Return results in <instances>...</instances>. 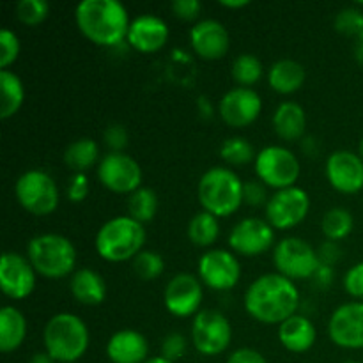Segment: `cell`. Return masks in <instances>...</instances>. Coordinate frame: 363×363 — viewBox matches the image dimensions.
Masks as SVG:
<instances>
[{
    "instance_id": "cell-1",
    "label": "cell",
    "mask_w": 363,
    "mask_h": 363,
    "mask_svg": "<svg viewBox=\"0 0 363 363\" xmlns=\"http://www.w3.org/2000/svg\"><path fill=\"white\" fill-rule=\"evenodd\" d=\"M300 307V291L293 280L280 273H266L248 286L245 311L264 325H282Z\"/></svg>"
},
{
    "instance_id": "cell-2",
    "label": "cell",
    "mask_w": 363,
    "mask_h": 363,
    "mask_svg": "<svg viewBox=\"0 0 363 363\" xmlns=\"http://www.w3.org/2000/svg\"><path fill=\"white\" fill-rule=\"evenodd\" d=\"M82 34L98 46H116L128 38L130 16L117 0H84L74 11Z\"/></svg>"
},
{
    "instance_id": "cell-3",
    "label": "cell",
    "mask_w": 363,
    "mask_h": 363,
    "mask_svg": "<svg viewBox=\"0 0 363 363\" xmlns=\"http://www.w3.org/2000/svg\"><path fill=\"white\" fill-rule=\"evenodd\" d=\"M89 328L85 321L69 312L55 314L43 330L45 351L59 363H77L87 353Z\"/></svg>"
},
{
    "instance_id": "cell-4",
    "label": "cell",
    "mask_w": 363,
    "mask_h": 363,
    "mask_svg": "<svg viewBox=\"0 0 363 363\" xmlns=\"http://www.w3.org/2000/svg\"><path fill=\"white\" fill-rule=\"evenodd\" d=\"M145 243V229L140 222L126 216H116L99 227L94 247L106 262H124L135 259Z\"/></svg>"
},
{
    "instance_id": "cell-5",
    "label": "cell",
    "mask_w": 363,
    "mask_h": 363,
    "mask_svg": "<svg viewBox=\"0 0 363 363\" xmlns=\"http://www.w3.org/2000/svg\"><path fill=\"white\" fill-rule=\"evenodd\" d=\"M243 186L236 172L225 167H213L202 174L199 181L197 195L202 209L216 218L230 216L243 204Z\"/></svg>"
},
{
    "instance_id": "cell-6",
    "label": "cell",
    "mask_w": 363,
    "mask_h": 363,
    "mask_svg": "<svg viewBox=\"0 0 363 363\" xmlns=\"http://www.w3.org/2000/svg\"><path fill=\"white\" fill-rule=\"evenodd\" d=\"M27 259L35 273L46 279H64L77 264L74 245L60 234H39L27 245Z\"/></svg>"
},
{
    "instance_id": "cell-7",
    "label": "cell",
    "mask_w": 363,
    "mask_h": 363,
    "mask_svg": "<svg viewBox=\"0 0 363 363\" xmlns=\"http://www.w3.org/2000/svg\"><path fill=\"white\" fill-rule=\"evenodd\" d=\"M14 194L25 211L34 216H48L59 208V186L45 170H27L18 177Z\"/></svg>"
},
{
    "instance_id": "cell-8",
    "label": "cell",
    "mask_w": 363,
    "mask_h": 363,
    "mask_svg": "<svg viewBox=\"0 0 363 363\" xmlns=\"http://www.w3.org/2000/svg\"><path fill=\"white\" fill-rule=\"evenodd\" d=\"M300 172L301 167L298 156L282 145H269L255 156V174L259 181L268 188H275L277 191L293 188Z\"/></svg>"
},
{
    "instance_id": "cell-9",
    "label": "cell",
    "mask_w": 363,
    "mask_h": 363,
    "mask_svg": "<svg viewBox=\"0 0 363 363\" xmlns=\"http://www.w3.org/2000/svg\"><path fill=\"white\" fill-rule=\"evenodd\" d=\"M273 262L277 273L289 280H307L314 277L319 268V255L301 238H284L273 250Z\"/></svg>"
},
{
    "instance_id": "cell-10",
    "label": "cell",
    "mask_w": 363,
    "mask_h": 363,
    "mask_svg": "<svg viewBox=\"0 0 363 363\" xmlns=\"http://www.w3.org/2000/svg\"><path fill=\"white\" fill-rule=\"evenodd\" d=\"M233 340V326L218 311H201L191 325V342L204 357H218L225 353Z\"/></svg>"
},
{
    "instance_id": "cell-11",
    "label": "cell",
    "mask_w": 363,
    "mask_h": 363,
    "mask_svg": "<svg viewBox=\"0 0 363 363\" xmlns=\"http://www.w3.org/2000/svg\"><path fill=\"white\" fill-rule=\"evenodd\" d=\"M98 179L113 194H133L142 188L144 172L137 160L126 152H108L98 165Z\"/></svg>"
},
{
    "instance_id": "cell-12",
    "label": "cell",
    "mask_w": 363,
    "mask_h": 363,
    "mask_svg": "<svg viewBox=\"0 0 363 363\" xmlns=\"http://www.w3.org/2000/svg\"><path fill=\"white\" fill-rule=\"evenodd\" d=\"M311 211V197L301 188L293 186L279 190L266 204V220L273 229L289 230L300 225Z\"/></svg>"
},
{
    "instance_id": "cell-13",
    "label": "cell",
    "mask_w": 363,
    "mask_h": 363,
    "mask_svg": "<svg viewBox=\"0 0 363 363\" xmlns=\"http://www.w3.org/2000/svg\"><path fill=\"white\" fill-rule=\"evenodd\" d=\"M199 279L213 291H230L241 280V262L233 252L213 248L199 259Z\"/></svg>"
},
{
    "instance_id": "cell-14",
    "label": "cell",
    "mask_w": 363,
    "mask_h": 363,
    "mask_svg": "<svg viewBox=\"0 0 363 363\" xmlns=\"http://www.w3.org/2000/svg\"><path fill=\"white\" fill-rule=\"evenodd\" d=\"M275 243V229L269 225L268 220L262 218H243L233 227L229 234V247L238 255L245 257H255L269 248Z\"/></svg>"
},
{
    "instance_id": "cell-15",
    "label": "cell",
    "mask_w": 363,
    "mask_h": 363,
    "mask_svg": "<svg viewBox=\"0 0 363 363\" xmlns=\"http://www.w3.org/2000/svg\"><path fill=\"white\" fill-rule=\"evenodd\" d=\"M202 282L190 273H179L167 284L163 293L165 308L174 318H191L197 315L202 305Z\"/></svg>"
},
{
    "instance_id": "cell-16",
    "label": "cell",
    "mask_w": 363,
    "mask_h": 363,
    "mask_svg": "<svg viewBox=\"0 0 363 363\" xmlns=\"http://www.w3.org/2000/svg\"><path fill=\"white\" fill-rule=\"evenodd\" d=\"M328 335L342 350H363V301H350L335 308Z\"/></svg>"
},
{
    "instance_id": "cell-17",
    "label": "cell",
    "mask_w": 363,
    "mask_h": 363,
    "mask_svg": "<svg viewBox=\"0 0 363 363\" xmlns=\"http://www.w3.org/2000/svg\"><path fill=\"white\" fill-rule=\"evenodd\" d=\"M0 287L11 300H25L35 289V269L25 255L6 252L0 261Z\"/></svg>"
},
{
    "instance_id": "cell-18",
    "label": "cell",
    "mask_w": 363,
    "mask_h": 363,
    "mask_svg": "<svg viewBox=\"0 0 363 363\" xmlns=\"http://www.w3.org/2000/svg\"><path fill=\"white\" fill-rule=\"evenodd\" d=\"M220 117L230 128H247L262 112V99L254 89L236 87L223 94L218 105Z\"/></svg>"
},
{
    "instance_id": "cell-19",
    "label": "cell",
    "mask_w": 363,
    "mask_h": 363,
    "mask_svg": "<svg viewBox=\"0 0 363 363\" xmlns=\"http://www.w3.org/2000/svg\"><path fill=\"white\" fill-rule=\"evenodd\" d=\"M326 179L340 194L353 195L363 190V160L353 151L332 152L326 160Z\"/></svg>"
},
{
    "instance_id": "cell-20",
    "label": "cell",
    "mask_w": 363,
    "mask_h": 363,
    "mask_svg": "<svg viewBox=\"0 0 363 363\" xmlns=\"http://www.w3.org/2000/svg\"><path fill=\"white\" fill-rule=\"evenodd\" d=\"M194 52L204 60H220L230 48V35L225 25L216 20H202L190 30Z\"/></svg>"
},
{
    "instance_id": "cell-21",
    "label": "cell",
    "mask_w": 363,
    "mask_h": 363,
    "mask_svg": "<svg viewBox=\"0 0 363 363\" xmlns=\"http://www.w3.org/2000/svg\"><path fill=\"white\" fill-rule=\"evenodd\" d=\"M169 27L165 21L152 14L135 18L128 30V43L140 53H155L169 41Z\"/></svg>"
},
{
    "instance_id": "cell-22",
    "label": "cell",
    "mask_w": 363,
    "mask_h": 363,
    "mask_svg": "<svg viewBox=\"0 0 363 363\" xmlns=\"http://www.w3.org/2000/svg\"><path fill=\"white\" fill-rule=\"evenodd\" d=\"M147 339L137 330H119L106 342V358L112 363H145Z\"/></svg>"
},
{
    "instance_id": "cell-23",
    "label": "cell",
    "mask_w": 363,
    "mask_h": 363,
    "mask_svg": "<svg viewBox=\"0 0 363 363\" xmlns=\"http://www.w3.org/2000/svg\"><path fill=\"white\" fill-rule=\"evenodd\" d=\"M318 339L315 326L307 315L294 314L279 325V340L291 353H307Z\"/></svg>"
},
{
    "instance_id": "cell-24",
    "label": "cell",
    "mask_w": 363,
    "mask_h": 363,
    "mask_svg": "<svg viewBox=\"0 0 363 363\" xmlns=\"http://www.w3.org/2000/svg\"><path fill=\"white\" fill-rule=\"evenodd\" d=\"M71 294L82 305H99L106 298V284L98 272L91 268L77 269L71 277Z\"/></svg>"
},
{
    "instance_id": "cell-25",
    "label": "cell",
    "mask_w": 363,
    "mask_h": 363,
    "mask_svg": "<svg viewBox=\"0 0 363 363\" xmlns=\"http://www.w3.org/2000/svg\"><path fill=\"white\" fill-rule=\"evenodd\" d=\"M273 128L282 140H300L307 128V116H305L303 106L294 101L280 103L279 108L273 113Z\"/></svg>"
},
{
    "instance_id": "cell-26",
    "label": "cell",
    "mask_w": 363,
    "mask_h": 363,
    "mask_svg": "<svg viewBox=\"0 0 363 363\" xmlns=\"http://www.w3.org/2000/svg\"><path fill=\"white\" fill-rule=\"evenodd\" d=\"M27 337V319L16 307L6 305L0 311V351L13 353Z\"/></svg>"
},
{
    "instance_id": "cell-27",
    "label": "cell",
    "mask_w": 363,
    "mask_h": 363,
    "mask_svg": "<svg viewBox=\"0 0 363 363\" xmlns=\"http://www.w3.org/2000/svg\"><path fill=\"white\" fill-rule=\"evenodd\" d=\"M269 87L279 94H293L305 84V67L291 59L277 60L268 73Z\"/></svg>"
},
{
    "instance_id": "cell-28",
    "label": "cell",
    "mask_w": 363,
    "mask_h": 363,
    "mask_svg": "<svg viewBox=\"0 0 363 363\" xmlns=\"http://www.w3.org/2000/svg\"><path fill=\"white\" fill-rule=\"evenodd\" d=\"M0 91H2V103H0V117L4 121L11 119L21 108L25 99V89L20 77L13 71H0Z\"/></svg>"
},
{
    "instance_id": "cell-29",
    "label": "cell",
    "mask_w": 363,
    "mask_h": 363,
    "mask_svg": "<svg viewBox=\"0 0 363 363\" xmlns=\"http://www.w3.org/2000/svg\"><path fill=\"white\" fill-rule=\"evenodd\" d=\"M98 160L99 145L92 138H78L73 144L67 145L64 152V162L71 170H74V174H85V170L91 169Z\"/></svg>"
},
{
    "instance_id": "cell-30",
    "label": "cell",
    "mask_w": 363,
    "mask_h": 363,
    "mask_svg": "<svg viewBox=\"0 0 363 363\" xmlns=\"http://www.w3.org/2000/svg\"><path fill=\"white\" fill-rule=\"evenodd\" d=\"M220 223L215 215L208 211H201L188 223V238L195 247L208 248L218 240Z\"/></svg>"
},
{
    "instance_id": "cell-31",
    "label": "cell",
    "mask_w": 363,
    "mask_h": 363,
    "mask_svg": "<svg viewBox=\"0 0 363 363\" xmlns=\"http://www.w3.org/2000/svg\"><path fill=\"white\" fill-rule=\"evenodd\" d=\"M354 227V218L346 208H332L325 213L321 222V230L328 241H340L351 234Z\"/></svg>"
},
{
    "instance_id": "cell-32",
    "label": "cell",
    "mask_w": 363,
    "mask_h": 363,
    "mask_svg": "<svg viewBox=\"0 0 363 363\" xmlns=\"http://www.w3.org/2000/svg\"><path fill=\"white\" fill-rule=\"evenodd\" d=\"M128 211H130L131 218L140 222L142 225L151 222L158 211V195L151 188H138L137 191L130 195L128 199Z\"/></svg>"
},
{
    "instance_id": "cell-33",
    "label": "cell",
    "mask_w": 363,
    "mask_h": 363,
    "mask_svg": "<svg viewBox=\"0 0 363 363\" xmlns=\"http://www.w3.org/2000/svg\"><path fill=\"white\" fill-rule=\"evenodd\" d=\"M262 62L252 53H241L233 62V78L240 87L252 89L262 77Z\"/></svg>"
},
{
    "instance_id": "cell-34",
    "label": "cell",
    "mask_w": 363,
    "mask_h": 363,
    "mask_svg": "<svg viewBox=\"0 0 363 363\" xmlns=\"http://www.w3.org/2000/svg\"><path fill=\"white\" fill-rule=\"evenodd\" d=\"M220 156L223 162L230 163V165H247L252 160H255L254 147L247 138L233 137L227 138L220 147Z\"/></svg>"
},
{
    "instance_id": "cell-35",
    "label": "cell",
    "mask_w": 363,
    "mask_h": 363,
    "mask_svg": "<svg viewBox=\"0 0 363 363\" xmlns=\"http://www.w3.org/2000/svg\"><path fill=\"white\" fill-rule=\"evenodd\" d=\"M133 272L142 280H156L165 272V261L158 252L142 250L133 259Z\"/></svg>"
},
{
    "instance_id": "cell-36",
    "label": "cell",
    "mask_w": 363,
    "mask_h": 363,
    "mask_svg": "<svg viewBox=\"0 0 363 363\" xmlns=\"http://www.w3.org/2000/svg\"><path fill=\"white\" fill-rule=\"evenodd\" d=\"M50 6L45 0H21L16 6V16L25 25H39L48 18Z\"/></svg>"
},
{
    "instance_id": "cell-37",
    "label": "cell",
    "mask_w": 363,
    "mask_h": 363,
    "mask_svg": "<svg viewBox=\"0 0 363 363\" xmlns=\"http://www.w3.org/2000/svg\"><path fill=\"white\" fill-rule=\"evenodd\" d=\"M335 28L340 34L358 35L360 38L363 32V13L354 7L342 9L335 18Z\"/></svg>"
},
{
    "instance_id": "cell-38",
    "label": "cell",
    "mask_w": 363,
    "mask_h": 363,
    "mask_svg": "<svg viewBox=\"0 0 363 363\" xmlns=\"http://www.w3.org/2000/svg\"><path fill=\"white\" fill-rule=\"evenodd\" d=\"M20 55V39L9 28L0 30V69H7Z\"/></svg>"
},
{
    "instance_id": "cell-39",
    "label": "cell",
    "mask_w": 363,
    "mask_h": 363,
    "mask_svg": "<svg viewBox=\"0 0 363 363\" xmlns=\"http://www.w3.org/2000/svg\"><path fill=\"white\" fill-rule=\"evenodd\" d=\"M186 339H184V335H181V333L177 332H172L169 333V335L163 339L162 342V357L167 358V360L170 362H176L179 360V358L184 357V353H186Z\"/></svg>"
},
{
    "instance_id": "cell-40",
    "label": "cell",
    "mask_w": 363,
    "mask_h": 363,
    "mask_svg": "<svg viewBox=\"0 0 363 363\" xmlns=\"http://www.w3.org/2000/svg\"><path fill=\"white\" fill-rule=\"evenodd\" d=\"M344 289L350 296L363 300V262H358L353 268L347 269L344 275Z\"/></svg>"
},
{
    "instance_id": "cell-41",
    "label": "cell",
    "mask_w": 363,
    "mask_h": 363,
    "mask_svg": "<svg viewBox=\"0 0 363 363\" xmlns=\"http://www.w3.org/2000/svg\"><path fill=\"white\" fill-rule=\"evenodd\" d=\"M128 140H130V135L126 128L121 124H112L105 130V144L110 147V152H124Z\"/></svg>"
},
{
    "instance_id": "cell-42",
    "label": "cell",
    "mask_w": 363,
    "mask_h": 363,
    "mask_svg": "<svg viewBox=\"0 0 363 363\" xmlns=\"http://www.w3.org/2000/svg\"><path fill=\"white\" fill-rule=\"evenodd\" d=\"M243 201L250 206L268 204V194H266V184L261 181H248L243 186Z\"/></svg>"
},
{
    "instance_id": "cell-43",
    "label": "cell",
    "mask_w": 363,
    "mask_h": 363,
    "mask_svg": "<svg viewBox=\"0 0 363 363\" xmlns=\"http://www.w3.org/2000/svg\"><path fill=\"white\" fill-rule=\"evenodd\" d=\"M89 195V179L84 172L73 174L67 183V199L71 202H82Z\"/></svg>"
},
{
    "instance_id": "cell-44",
    "label": "cell",
    "mask_w": 363,
    "mask_h": 363,
    "mask_svg": "<svg viewBox=\"0 0 363 363\" xmlns=\"http://www.w3.org/2000/svg\"><path fill=\"white\" fill-rule=\"evenodd\" d=\"M201 9L202 4L199 0H176V2H172V13L184 21L195 20Z\"/></svg>"
},
{
    "instance_id": "cell-45",
    "label": "cell",
    "mask_w": 363,
    "mask_h": 363,
    "mask_svg": "<svg viewBox=\"0 0 363 363\" xmlns=\"http://www.w3.org/2000/svg\"><path fill=\"white\" fill-rule=\"evenodd\" d=\"M227 363H268L266 358L262 357L259 351L250 350V347H241V350H236L229 357Z\"/></svg>"
},
{
    "instance_id": "cell-46",
    "label": "cell",
    "mask_w": 363,
    "mask_h": 363,
    "mask_svg": "<svg viewBox=\"0 0 363 363\" xmlns=\"http://www.w3.org/2000/svg\"><path fill=\"white\" fill-rule=\"evenodd\" d=\"M340 254H342V252H340L339 245H337L335 241H326L325 245H321V248H319L318 252L319 262L326 266H332L333 268V264L340 259Z\"/></svg>"
},
{
    "instance_id": "cell-47",
    "label": "cell",
    "mask_w": 363,
    "mask_h": 363,
    "mask_svg": "<svg viewBox=\"0 0 363 363\" xmlns=\"http://www.w3.org/2000/svg\"><path fill=\"white\" fill-rule=\"evenodd\" d=\"M312 279L315 280V284L321 287H330L333 282V268L332 266H326V264H319L318 272L314 273Z\"/></svg>"
},
{
    "instance_id": "cell-48",
    "label": "cell",
    "mask_w": 363,
    "mask_h": 363,
    "mask_svg": "<svg viewBox=\"0 0 363 363\" xmlns=\"http://www.w3.org/2000/svg\"><path fill=\"white\" fill-rule=\"evenodd\" d=\"M220 6L227 7V9H243V7L250 6V2L248 0H222Z\"/></svg>"
},
{
    "instance_id": "cell-49",
    "label": "cell",
    "mask_w": 363,
    "mask_h": 363,
    "mask_svg": "<svg viewBox=\"0 0 363 363\" xmlns=\"http://www.w3.org/2000/svg\"><path fill=\"white\" fill-rule=\"evenodd\" d=\"M28 363H55V360L45 351V353H35Z\"/></svg>"
},
{
    "instance_id": "cell-50",
    "label": "cell",
    "mask_w": 363,
    "mask_h": 363,
    "mask_svg": "<svg viewBox=\"0 0 363 363\" xmlns=\"http://www.w3.org/2000/svg\"><path fill=\"white\" fill-rule=\"evenodd\" d=\"M357 60H358V64H360V66L363 67V43H358V46H357Z\"/></svg>"
},
{
    "instance_id": "cell-51",
    "label": "cell",
    "mask_w": 363,
    "mask_h": 363,
    "mask_svg": "<svg viewBox=\"0 0 363 363\" xmlns=\"http://www.w3.org/2000/svg\"><path fill=\"white\" fill-rule=\"evenodd\" d=\"M145 363H174V362L167 360V358H163V357H155V358H149Z\"/></svg>"
},
{
    "instance_id": "cell-52",
    "label": "cell",
    "mask_w": 363,
    "mask_h": 363,
    "mask_svg": "<svg viewBox=\"0 0 363 363\" xmlns=\"http://www.w3.org/2000/svg\"><path fill=\"white\" fill-rule=\"evenodd\" d=\"M358 155H360V158L363 160V138L360 140V147H358Z\"/></svg>"
},
{
    "instance_id": "cell-53",
    "label": "cell",
    "mask_w": 363,
    "mask_h": 363,
    "mask_svg": "<svg viewBox=\"0 0 363 363\" xmlns=\"http://www.w3.org/2000/svg\"><path fill=\"white\" fill-rule=\"evenodd\" d=\"M360 43H363V32H362V35H360Z\"/></svg>"
},
{
    "instance_id": "cell-54",
    "label": "cell",
    "mask_w": 363,
    "mask_h": 363,
    "mask_svg": "<svg viewBox=\"0 0 363 363\" xmlns=\"http://www.w3.org/2000/svg\"><path fill=\"white\" fill-rule=\"evenodd\" d=\"M346 363H358V362H346Z\"/></svg>"
}]
</instances>
